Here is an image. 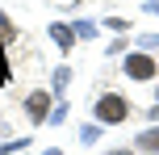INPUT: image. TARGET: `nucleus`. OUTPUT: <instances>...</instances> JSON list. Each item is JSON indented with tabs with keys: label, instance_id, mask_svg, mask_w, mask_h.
<instances>
[{
	"label": "nucleus",
	"instance_id": "obj_9",
	"mask_svg": "<svg viewBox=\"0 0 159 155\" xmlns=\"http://www.w3.org/2000/svg\"><path fill=\"white\" fill-rule=\"evenodd\" d=\"M80 134H84V143H96V139H101V130H96V126H84Z\"/></svg>",
	"mask_w": 159,
	"mask_h": 155
},
{
	"label": "nucleus",
	"instance_id": "obj_1",
	"mask_svg": "<svg viewBox=\"0 0 159 155\" xmlns=\"http://www.w3.org/2000/svg\"><path fill=\"white\" fill-rule=\"evenodd\" d=\"M96 117H101V122H126L130 117V105H126V97H121V92H105L101 101H96Z\"/></svg>",
	"mask_w": 159,
	"mask_h": 155
},
{
	"label": "nucleus",
	"instance_id": "obj_11",
	"mask_svg": "<svg viewBox=\"0 0 159 155\" xmlns=\"http://www.w3.org/2000/svg\"><path fill=\"white\" fill-rule=\"evenodd\" d=\"M46 155H59V151H46Z\"/></svg>",
	"mask_w": 159,
	"mask_h": 155
},
{
	"label": "nucleus",
	"instance_id": "obj_12",
	"mask_svg": "<svg viewBox=\"0 0 159 155\" xmlns=\"http://www.w3.org/2000/svg\"><path fill=\"white\" fill-rule=\"evenodd\" d=\"M155 105H159V101H155Z\"/></svg>",
	"mask_w": 159,
	"mask_h": 155
},
{
	"label": "nucleus",
	"instance_id": "obj_2",
	"mask_svg": "<svg viewBox=\"0 0 159 155\" xmlns=\"http://www.w3.org/2000/svg\"><path fill=\"white\" fill-rule=\"evenodd\" d=\"M126 75L130 80H151L155 75V59L151 55H126Z\"/></svg>",
	"mask_w": 159,
	"mask_h": 155
},
{
	"label": "nucleus",
	"instance_id": "obj_3",
	"mask_svg": "<svg viewBox=\"0 0 159 155\" xmlns=\"http://www.w3.org/2000/svg\"><path fill=\"white\" fill-rule=\"evenodd\" d=\"M25 109H30V117L34 122H46V109H50V92H30V101H25Z\"/></svg>",
	"mask_w": 159,
	"mask_h": 155
},
{
	"label": "nucleus",
	"instance_id": "obj_8",
	"mask_svg": "<svg viewBox=\"0 0 159 155\" xmlns=\"http://www.w3.org/2000/svg\"><path fill=\"white\" fill-rule=\"evenodd\" d=\"M75 34H80V38H92L96 30H92V21H80V25H75Z\"/></svg>",
	"mask_w": 159,
	"mask_h": 155
},
{
	"label": "nucleus",
	"instance_id": "obj_4",
	"mask_svg": "<svg viewBox=\"0 0 159 155\" xmlns=\"http://www.w3.org/2000/svg\"><path fill=\"white\" fill-rule=\"evenodd\" d=\"M50 38H55V46H59V50H71L75 30H71V25H50Z\"/></svg>",
	"mask_w": 159,
	"mask_h": 155
},
{
	"label": "nucleus",
	"instance_id": "obj_7",
	"mask_svg": "<svg viewBox=\"0 0 159 155\" xmlns=\"http://www.w3.org/2000/svg\"><path fill=\"white\" fill-rule=\"evenodd\" d=\"M0 84H8V59H4V46H0Z\"/></svg>",
	"mask_w": 159,
	"mask_h": 155
},
{
	"label": "nucleus",
	"instance_id": "obj_5",
	"mask_svg": "<svg viewBox=\"0 0 159 155\" xmlns=\"http://www.w3.org/2000/svg\"><path fill=\"white\" fill-rule=\"evenodd\" d=\"M138 151L159 155V126H151V130H143V134H138Z\"/></svg>",
	"mask_w": 159,
	"mask_h": 155
},
{
	"label": "nucleus",
	"instance_id": "obj_6",
	"mask_svg": "<svg viewBox=\"0 0 159 155\" xmlns=\"http://www.w3.org/2000/svg\"><path fill=\"white\" fill-rule=\"evenodd\" d=\"M13 34H17V30H13V21H8V17L0 13V42H8V38H13Z\"/></svg>",
	"mask_w": 159,
	"mask_h": 155
},
{
	"label": "nucleus",
	"instance_id": "obj_10",
	"mask_svg": "<svg viewBox=\"0 0 159 155\" xmlns=\"http://www.w3.org/2000/svg\"><path fill=\"white\" fill-rule=\"evenodd\" d=\"M109 155H130V151H109Z\"/></svg>",
	"mask_w": 159,
	"mask_h": 155
}]
</instances>
